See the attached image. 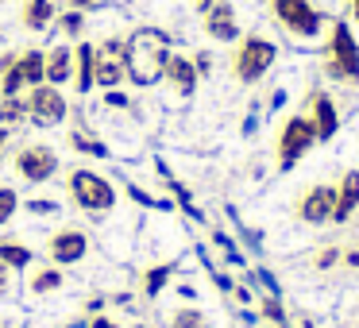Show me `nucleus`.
<instances>
[{
  "label": "nucleus",
  "instance_id": "6e6552de",
  "mask_svg": "<svg viewBox=\"0 0 359 328\" xmlns=\"http://www.w3.org/2000/svg\"><path fill=\"white\" fill-rule=\"evenodd\" d=\"M43 255H47V263L55 266H78L81 259L89 255V235L81 232V228H55V232L47 235V243H43Z\"/></svg>",
  "mask_w": 359,
  "mask_h": 328
},
{
  "label": "nucleus",
  "instance_id": "0eeeda50",
  "mask_svg": "<svg viewBox=\"0 0 359 328\" xmlns=\"http://www.w3.org/2000/svg\"><path fill=\"white\" fill-rule=\"evenodd\" d=\"M128 81V39L124 35H109L97 43V89H120Z\"/></svg>",
  "mask_w": 359,
  "mask_h": 328
},
{
  "label": "nucleus",
  "instance_id": "bb28decb",
  "mask_svg": "<svg viewBox=\"0 0 359 328\" xmlns=\"http://www.w3.org/2000/svg\"><path fill=\"white\" fill-rule=\"evenodd\" d=\"M170 328H209V324H205V313L201 309H174Z\"/></svg>",
  "mask_w": 359,
  "mask_h": 328
},
{
  "label": "nucleus",
  "instance_id": "72a5a7b5",
  "mask_svg": "<svg viewBox=\"0 0 359 328\" xmlns=\"http://www.w3.org/2000/svg\"><path fill=\"white\" fill-rule=\"evenodd\" d=\"M209 4H217V0H197V8H201V12L209 8Z\"/></svg>",
  "mask_w": 359,
  "mask_h": 328
},
{
  "label": "nucleus",
  "instance_id": "9d476101",
  "mask_svg": "<svg viewBox=\"0 0 359 328\" xmlns=\"http://www.w3.org/2000/svg\"><path fill=\"white\" fill-rule=\"evenodd\" d=\"M313 143H317V128H313V120L309 116H290L286 128H282V135H278V166L290 170V166H294Z\"/></svg>",
  "mask_w": 359,
  "mask_h": 328
},
{
  "label": "nucleus",
  "instance_id": "a878e982",
  "mask_svg": "<svg viewBox=\"0 0 359 328\" xmlns=\"http://www.w3.org/2000/svg\"><path fill=\"white\" fill-rule=\"evenodd\" d=\"M20 205H24V201H20V193H16V189L0 182V228H4V224H12V217L20 212Z\"/></svg>",
  "mask_w": 359,
  "mask_h": 328
},
{
  "label": "nucleus",
  "instance_id": "9b49d317",
  "mask_svg": "<svg viewBox=\"0 0 359 328\" xmlns=\"http://www.w3.org/2000/svg\"><path fill=\"white\" fill-rule=\"evenodd\" d=\"M328 74L340 81H359V47L351 39L348 24L332 27V47H328Z\"/></svg>",
  "mask_w": 359,
  "mask_h": 328
},
{
  "label": "nucleus",
  "instance_id": "4be33fe9",
  "mask_svg": "<svg viewBox=\"0 0 359 328\" xmlns=\"http://www.w3.org/2000/svg\"><path fill=\"white\" fill-rule=\"evenodd\" d=\"M0 263L8 266V271H32L35 251L20 240H0Z\"/></svg>",
  "mask_w": 359,
  "mask_h": 328
},
{
  "label": "nucleus",
  "instance_id": "f3484780",
  "mask_svg": "<svg viewBox=\"0 0 359 328\" xmlns=\"http://www.w3.org/2000/svg\"><path fill=\"white\" fill-rule=\"evenodd\" d=\"M93 74H97V43H74V81L78 97L93 93Z\"/></svg>",
  "mask_w": 359,
  "mask_h": 328
},
{
  "label": "nucleus",
  "instance_id": "1a4fd4ad",
  "mask_svg": "<svg viewBox=\"0 0 359 328\" xmlns=\"http://www.w3.org/2000/svg\"><path fill=\"white\" fill-rule=\"evenodd\" d=\"M271 12L290 35L297 39H313L320 32V12L313 8L309 0H271Z\"/></svg>",
  "mask_w": 359,
  "mask_h": 328
},
{
  "label": "nucleus",
  "instance_id": "aec40b11",
  "mask_svg": "<svg viewBox=\"0 0 359 328\" xmlns=\"http://www.w3.org/2000/svg\"><path fill=\"white\" fill-rule=\"evenodd\" d=\"M336 104L328 101L325 93H313V128H317V139H328V135H336Z\"/></svg>",
  "mask_w": 359,
  "mask_h": 328
},
{
  "label": "nucleus",
  "instance_id": "f704fd0d",
  "mask_svg": "<svg viewBox=\"0 0 359 328\" xmlns=\"http://www.w3.org/2000/svg\"><path fill=\"white\" fill-rule=\"evenodd\" d=\"M351 12H355V20H359V0H351Z\"/></svg>",
  "mask_w": 359,
  "mask_h": 328
},
{
  "label": "nucleus",
  "instance_id": "7ed1b4c3",
  "mask_svg": "<svg viewBox=\"0 0 359 328\" xmlns=\"http://www.w3.org/2000/svg\"><path fill=\"white\" fill-rule=\"evenodd\" d=\"M43 50L27 47V50H8L0 55V97H24L27 89L43 86L47 74H43Z\"/></svg>",
  "mask_w": 359,
  "mask_h": 328
},
{
  "label": "nucleus",
  "instance_id": "2eb2a0df",
  "mask_svg": "<svg viewBox=\"0 0 359 328\" xmlns=\"http://www.w3.org/2000/svg\"><path fill=\"white\" fill-rule=\"evenodd\" d=\"M58 12H62L58 0H24V4H20V27L32 32V35H43V32L55 27Z\"/></svg>",
  "mask_w": 359,
  "mask_h": 328
},
{
  "label": "nucleus",
  "instance_id": "2f4dec72",
  "mask_svg": "<svg viewBox=\"0 0 359 328\" xmlns=\"http://www.w3.org/2000/svg\"><path fill=\"white\" fill-rule=\"evenodd\" d=\"M194 66H197V74H209V70H212V58H209V55H197Z\"/></svg>",
  "mask_w": 359,
  "mask_h": 328
},
{
  "label": "nucleus",
  "instance_id": "6ab92c4d",
  "mask_svg": "<svg viewBox=\"0 0 359 328\" xmlns=\"http://www.w3.org/2000/svg\"><path fill=\"white\" fill-rule=\"evenodd\" d=\"M66 143H70L78 155H89V158H112V151L101 143V135H89V128L74 124L70 132H66Z\"/></svg>",
  "mask_w": 359,
  "mask_h": 328
},
{
  "label": "nucleus",
  "instance_id": "b1692460",
  "mask_svg": "<svg viewBox=\"0 0 359 328\" xmlns=\"http://www.w3.org/2000/svg\"><path fill=\"white\" fill-rule=\"evenodd\" d=\"M174 274V263H163V266H151V271H143V297H158L166 289V282H170Z\"/></svg>",
  "mask_w": 359,
  "mask_h": 328
},
{
  "label": "nucleus",
  "instance_id": "ddd939ff",
  "mask_svg": "<svg viewBox=\"0 0 359 328\" xmlns=\"http://www.w3.org/2000/svg\"><path fill=\"white\" fill-rule=\"evenodd\" d=\"M205 32H209V39H217V43H236V39H240L236 8L228 4V0H217V4L205 8Z\"/></svg>",
  "mask_w": 359,
  "mask_h": 328
},
{
  "label": "nucleus",
  "instance_id": "39448f33",
  "mask_svg": "<svg viewBox=\"0 0 359 328\" xmlns=\"http://www.w3.org/2000/svg\"><path fill=\"white\" fill-rule=\"evenodd\" d=\"M24 104H27V124H35V128H58V124H66L70 112H74L62 89L47 86V81L35 86V89H27Z\"/></svg>",
  "mask_w": 359,
  "mask_h": 328
},
{
  "label": "nucleus",
  "instance_id": "5701e85b",
  "mask_svg": "<svg viewBox=\"0 0 359 328\" xmlns=\"http://www.w3.org/2000/svg\"><path fill=\"white\" fill-rule=\"evenodd\" d=\"M0 124H4V128L27 124V104H24V97H0Z\"/></svg>",
  "mask_w": 359,
  "mask_h": 328
},
{
  "label": "nucleus",
  "instance_id": "dca6fc26",
  "mask_svg": "<svg viewBox=\"0 0 359 328\" xmlns=\"http://www.w3.org/2000/svg\"><path fill=\"white\" fill-rule=\"evenodd\" d=\"M43 74H47V86L62 89L66 81H74V47L70 43H55V47L43 50Z\"/></svg>",
  "mask_w": 359,
  "mask_h": 328
},
{
  "label": "nucleus",
  "instance_id": "f257e3e1",
  "mask_svg": "<svg viewBox=\"0 0 359 328\" xmlns=\"http://www.w3.org/2000/svg\"><path fill=\"white\" fill-rule=\"evenodd\" d=\"M66 197H70V205L78 212H86V217H109L112 209H116L120 201V189L112 186L109 174L93 170V166H74L70 174H66Z\"/></svg>",
  "mask_w": 359,
  "mask_h": 328
},
{
  "label": "nucleus",
  "instance_id": "393cba45",
  "mask_svg": "<svg viewBox=\"0 0 359 328\" xmlns=\"http://www.w3.org/2000/svg\"><path fill=\"white\" fill-rule=\"evenodd\" d=\"M55 27L66 35V39H81V32H86V12L62 8V12H58V20H55Z\"/></svg>",
  "mask_w": 359,
  "mask_h": 328
},
{
  "label": "nucleus",
  "instance_id": "7c9ffc66",
  "mask_svg": "<svg viewBox=\"0 0 359 328\" xmlns=\"http://www.w3.org/2000/svg\"><path fill=\"white\" fill-rule=\"evenodd\" d=\"M8 143H12V128L0 124V163H4V151H8Z\"/></svg>",
  "mask_w": 359,
  "mask_h": 328
},
{
  "label": "nucleus",
  "instance_id": "412c9836",
  "mask_svg": "<svg viewBox=\"0 0 359 328\" xmlns=\"http://www.w3.org/2000/svg\"><path fill=\"white\" fill-rule=\"evenodd\" d=\"M355 205H359V174L351 170V174H344L340 189H336V212H332V220H348L351 212H355Z\"/></svg>",
  "mask_w": 359,
  "mask_h": 328
},
{
  "label": "nucleus",
  "instance_id": "a211bd4d",
  "mask_svg": "<svg viewBox=\"0 0 359 328\" xmlns=\"http://www.w3.org/2000/svg\"><path fill=\"white\" fill-rule=\"evenodd\" d=\"M62 286H66V271H62V266H55V263L35 266V271L27 274V294H32V297H50V294H58Z\"/></svg>",
  "mask_w": 359,
  "mask_h": 328
},
{
  "label": "nucleus",
  "instance_id": "cd10ccee",
  "mask_svg": "<svg viewBox=\"0 0 359 328\" xmlns=\"http://www.w3.org/2000/svg\"><path fill=\"white\" fill-rule=\"evenodd\" d=\"M20 209L32 212V217H58V212H62V205H58V201H47V197H32V201H24Z\"/></svg>",
  "mask_w": 359,
  "mask_h": 328
},
{
  "label": "nucleus",
  "instance_id": "423d86ee",
  "mask_svg": "<svg viewBox=\"0 0 359 328\" xmlns=\"http://www.w3.org/2000/svg\"><path fill=\"white\" fill-rule=\"evenodd\" d=\"M274 58H278V50H274L271 39H263V35H248V39H240V47H236V55H232L236 81H243V86L259 81L274 66Z\"/></svg>",
  "mask_w": 359,
  "mask_h": 328
},
{
  "label": "nucleus",
  "instance_id": "f8f14e48",
  "mask_svg": "<svg viewBox=\"0 0 359 328\" xmlns=\"http://www.w3.org/2000/svg\"><path fill=\"white\" fill-rule=\"evenodd\" d=\"M336 212V189L332 186H313L309 193L302 197V205H297V217L305 220V224H328Z\"/></svg>",
  "mask_w": 359,
  "mask_h": 328
},
{
  "label": "nucleus",
  "instance_id": "4468645a",
  "mask_svg": "<svg viewBox=\"0 0 359 328\" xmlns=\"http://www.w3.org/2000/svg\"><path fill=\"white\" fill-rule=\"evenodd\" d=\"M197 66H194V58H186V55H174L170 50V58H166V66H163V81L174 89L178 97H194V89H197Z\"/></svg>",
  "mask_w": 359,
  "mask_h": 328
},
{
  "label": "nucleus",
  "instance_id": "20e7f679",
  "mask_svg": "<svg viewBox=\"0 0 359 328\" xmlns=\"http://www.w3.org/2000/svg\"><path fill=\"white\" fill-rule=\"evenodd\" d=\"M12 170H16V178L27 182V186H47V182L62 170V155H58L50 143H24V147H16V155H12Z\"/></svg>",
  "mask_w": 359,
  "mask_h": 328
},
{
  "label": "nucleus",
  "instance_id": "c85d7f7f",
  "mask_svg": "<svg viewBox=\"0 0 359 328\" xmlns=\"http://www.w3.org/2000/svg\"><path fill=\"white\" fill-rule=\"evenodd\" d=\"M104 109H116V112H135V101L124 93V89H104Z\"/></svg>",
  "mask_w": 359,
  "mask_h": 328
},
{
  "label": "nucleus",
  "instance_id": "473e14b6",
  "mask_svg": "<svg viewBox=\"0 0 359 328\" xmlns=\"http://www.w3.org/2000/svg\"><path fill=\"white\" fill-rule=\"evenodd\" d=\"M8 274H12V271H8V266H4V263H0V289L8 286Z\"/></svg>",
  "mask_w": 359,
  "mask_h": 328
},
{
  "label": "nucleus",
  "instance_id": "c756f323",
  "mask_svg": "<svg viewBox=\"0 0 359 328\" xmlns=\"http://www.w3.org/2000/svg\"><path fill=\"white\" fill-rule=\"evenodd\" d=\"M101 0H66V8H78V12H89V8H97Z\"/></svg>",
  "mask_w": 359,
  "mask_h": 328
},
{
  "label": "nucleus",
  "instance_id": "f03ea898",
  "mask_svg": "<svg viewBox=\"0 0 359 328\" xmlns=\"http://www.w3.org/2000/svg\"><path fill=\"white\" fill-rule=\"evenodd\" d=\"M170 58V35L158 27H140L128 35V81L155 86L163 78V66Z\"/></svg>",
  "mask_w": 359,
  "mask_h": 328
}]
</instances>
